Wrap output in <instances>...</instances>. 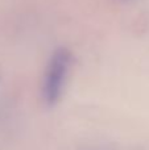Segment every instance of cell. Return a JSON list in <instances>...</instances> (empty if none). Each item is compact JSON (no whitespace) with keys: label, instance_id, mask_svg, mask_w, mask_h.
<instances>
[{"label":"cell","instance_id":"cell-1","mask_svg":"<svg viewBox=\"0 0 149 150\" xmlns=\"http://www.w3.org/2000/svg\"><path fill=\"white\" fill-rule=\"evenodd\" d=\"M71 65V54L67 49H58L50 57L42 80L41 96L46 105L52 107L61 99Z\"/></svg>","mask_w":149,"mask_h":150}]
</instances>
